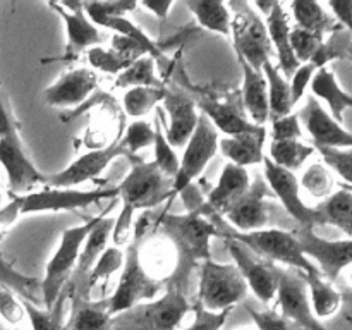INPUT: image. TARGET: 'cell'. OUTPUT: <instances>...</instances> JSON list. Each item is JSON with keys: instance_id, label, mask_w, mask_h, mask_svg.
<instances>
[{"instance_id": "obj_51", "label": "cell", "mask_w": 352, "mask_h": 330, "mask_svg": "<svg viewBox=\"0 0 352 330\" xmlns=\"http://www.w3.org/2000/svg\"><path fill=\"white\" fill-rule=\"evenodd\" d=\"M0 316L12 325L23 322L26 316L23 301H19L9 289H0Z\"/></svg>"}, {"instance_id": "obj_3", "label": "cell", "mask_w": 352, "mask_h": 330, "mask_svg": "<svg viewBox=\"0 0 352 330\" xmlns=\"http://www.w3.org/2000/svg\"><path fill=\"white\" fill-rule=\"evenodd\" d=\"M220 237H229L246 246L251 253L272 263H282L292 270L302 272V274H316L318 268L313 261L305 256L294 232L282 229H263L254 232H237L232 227L227 226L223 219L213 217Z\"/></svg>"}, {"instance_id": "obj_42", "label": "cell", "mask_w": 352, "mask_h": 330, "mask_svg": "<svg viewBox=\"0 0 352 330\" xmlns=\"http://www.w3.org/2000/svg\"><path fill=\"white\" fill-rule=\"evenodd\" d=\"M162 116H160V110H158V116L155 119V157H153V164L165 177L172 179L174 181L175 174L179 170V157L175 153V148L170 146V143L167 141L165 138L164 131H162Z\"/></svg>"}, {"instance_id": "obj_39", "label": "cell", "mask_w": 352, "mask_h": 330, "mask_svg": "<svg viewBox=\"0 0 352 330\" xmlns=\"http://www.w3.org/2000/svg\"><path fill=\"white\" fill-rule=\"evenodd\" d=\"M167 88H153V86H136L126 89L122 96V107L126 113L134 119L144 117L151 110L157 109L164 102Z\"/></svg>"}, {"instance_id": "obj_54", "label": "cell", "mask_w": 352, "mask_h": 330, "mask_svg": "<svg viewBox=\"0 0 352 330\" xmlns=\"http://www.w3.org/2000/svg\"><path fill=\"white\" fill-rule=\"evenodd\" d=\"M250 315L258 330H292L287 320L282 318L280 313H277L275 309L256 311V309L250 308Z\"/></svg>"}, {"instance_id": "obj_21", "label": "cell", "mask_w": 352, "mask_h": 330, "mask_svg": "<svg viewBox=\"0 0 352 330\" xmlns=\"http://www.w3.org/2000/svg\"><path fill=\"white\" fill-rule=\"evenodd\" d=\"M162 105L168 116V124L164 131L165 138L170 146L184 148L198 126L199 113L196 102L191 96L167 89Z\"/></svg>"}, {"instance_id": "obj_15", "label": "cell", "mask_w": 352, "mask_h": 330, "mask_svg": "<svg viewBox=\"0 0 352 330\" xmlns=\"http://www.w3.org/2000/svg\"><path fill=\"white\" fill-rule=\"evenodd\" d=\"M275 301L280 308V316L287 322H294L305 330H325L311 309L308 285L302 272L292 268L282 270Z\"/></svg>"}, {"instance_id": "obj_29", "label": "cell", "mask_w": 352, "mask_h": 330, "mask_svg": "<svg viewBox=\"0 0 352 330\" xmlns=\"http://www.w3.org/2000/svg\"><path fill=\"white\" fill-rule=\"evenodd\" d=\"M311 91L316 100H323L329 105L330 116L342 124L344 112L352 109V95L344 91L337 82L336 74L329 67H322L315 72L311 79Z\"/></svg>"}, {"instance_id": "obj_5", "label": "cell", "mask_w": 352, "mask_h": 330, "mask_svg": "<svg viewBox=\"0 0 352 330\" xmlns=\"http://www.w3.org/2000/svg\"><path fill=\"white\" fill-rule=\"evenodd\" d=\"M102 215L103 213H100V215L86 220L79 226L69 227L60 234L57 250H55L54 256L48 260L47 268H45V277L40 282L41 302H43L45 309L54 308L55 302L64 296L65 285H67L69 278L74 275L82 244H85L89 230L95 227V223L98 222Z\"/></svg>"}, {"instance_id": "obj_40", "label": "cell", "mask_w": 352, "mask_h": 330, "mask_svg": "<svg viewBox=\"0 0 352 330\" xmlns=\"http://www.w3.org/2000/svg\"><path fill=\"white\" fill-rule=\"evenodd\" d=\"M0 284L6 285V289H9V291L17 292L21 298L31 301L33 305H38V299L41 301L40 280L17 272L16 268L6 263L2 258H0Z\"/></svg>"}, {"instance_id": "obj_46", "label": "cell", "mask_w": 352, "mask_h": 330, "mask_svg": "<svg viewBox=\"0 0 352 330\" xmlns=\"http://www.w3.org/2000/svg\"><path fill=\"white\" fill-rule=\"evenodd\" d=\"M86 58H88L89 65L96 71L107 72V74L119 76L120 72L126 71L133 60H129L127 57H124L122 54H119L117 50L110 48H103L102 45L100 47H93L86 52Z\"/></svg>"}, {"instance_id": "obj_41", "label": "cell", "mask_w": 352, "mask_h": 330, "mask_svg": "<svg viewBox=\"0 0 352 330\" xmlns=\"http://www.w3.org/2000/svg\"><path fill=\"white\" fill-rule=\"evenodd\" d=\"M23 306L33 330H65L64 296L55 302L52 309L40 308L26 299H23Z\"/></svg>"}, {"instance_id": "obj_52", "label": "cell", "mask_w": 352, "mask_h": 330, "mask_svg": "<svg viewBox=\"0 0 352 330\" xmlns=\"http://www.w3.org/2000/svg\"><path fill=\"white\" fill-rule=\"evenodd\" d=\"M229 311H220L212 313L206 311L199 305L195 306V320L191 325L184 330H222L223 323H226Z\"/></svg>"}, {"instance_id": "obj_50", "label": "cell", "mask_w": 352, "mask_h": 330, "mask_svg": "<svg viewBox=\"0 0 352 330\" xmlns=\"http://www.w3.org/2000/svg\"><path fill=\"white\" fill-rule=\"evenodd\" d=\"M302 129L299 113L292 112L289 116L280 117V119L272 120V141H284V140H301Z\"/></svg>"}, {"instance_id": "obj_9", "label": "cell", "mask_w": 352, "mask_h": 330, "mask_svg": "<svg viewBox=\"0 0 352 330\" xmlns=\"http://www.w3.org/2000/svg\"><path fill=\"white\" fill-rule=\"evenodd\" d=\"M117 196H119L117 188L89 189V191L48 188L26 192V195H10V199L21 217L31 215V213L71 212V210L86 208L89 205H95L103 199L117 198Z\"/></svg>"}, {"instance_id": "obj_20", "label": "cell", "mask_w": 352, "mask_h": 330, "mask_svg": "<svg viewBox=\"0 0 352 330\" xmlns=\"http://www.w3.org/2000/svg\"><path fill=\"white\" fill-rule=\"evenodd\" d=\"M250 186L251 177L246 168L234 164H226L217 186L208 192L205 201H201V206L195 212H199L208 219H213V217L222 219L227 210L250 189Z\"/></svg>"}, {"instance_id": "obj_31", "label": "cell", "mask_w": 352, "mask_h": 330, "mask_svg": "<svg viewBox=\"0 0 352 330\" xmlns=\"http://www.w3.org/2000/svg\"><path fill=\"white\" fill-rule=\"evenodd\" d=\"M112 318L107 301L93 302L88 298H76L65 330H110Z\"/></svg>"}, {"instance_id": "obj_30", "label": "cell", "mask_w": 352, "mask_h": 330, "mask_svg": "<svg viewBox=\"0 0 352 330\" xmlns=\"http://www.w3.org/2000/svg\"><path fill=\"white\" fill-rule=\"evenodd\" d=\"M306 285H308L309 302L316 318H330L339 311L342 305V296L327 280L320 272L316 274H302Z\"/></svg>"}, {"instance_id": "obj_37", "label": "cell", "mask_w": 352, "mask_h": 330, "mask_svg": "<svg viewBox=\"0 0 352 330\" xmlns=\"http://www.w3.org/2000/svg\"><path fill=\"white\" fill-rule=\"evenodd\" d=\"M315 151V146L302 143L301 140L272 141L268 146V158L278 167L296 172Z\"/></svg>"}, {"instance_id": "obj_25", "label": "cell", "mask_w": 352, "mask_h": 330, "mask_svg": "<svg viewBox=\"0 0 352 330\" xmlns=\"http://www.w3.org/2000/svg\"><path fill=\"white\" fill-rule=\"evenodd\" d=\"M243 69V109L246 110L250 122L254 126H267L270 120V109H268V85L263 71H256L250 64L239 58Z\"/></svg>"}, {"instance_id": "obj_13", "label": "cell", "mask_w": 352, "mask_h": 330, "mask_svg": "<svg viewBox=\"0 0 352 330\" xmlns=\"http://www.w3.org/2000/svg\"><path fill=\"white\" fill-rule=\"evenodd\" d=\"M294 234L305 256L315 261V267L329 282H336L340 272L352 265V239H323L309 227H299Z\"/></svg>"}, {"instance_id": "obj_22", "label": "cell", "mask_w": 352, "mask_h": 330, "mask_svg": "<svg viewBox=\"0 0 352 330\" xmlns=\"http://www.w3.org/2000/svg\"><path fill=\"white\" fill-rule=\"evenodd\" d=\"M96 86H98V78L95 71L88 67H79L62 74L54 85L45 89L43 96L47 105L69 109L88 100Z\"/></svg>"}, {"instance_id": "obj_28", "label": "cell", "mask_w": 352, "mask_h": 330, "mask_svg": "<svg viewBox=\"0 0 352 330\" xmlns=\"http://www.w3.org/2000/svg\"><path fill=\"white\" fill-rule=\"evenodd\" d=\"M113 227H116V219L107 217V212H103V215L100 217V220L95 223V227L89 230L88 237H86L85 244H82L81 248V254H79L78 265H76L74 270V278H79V284L88 277V274L91 272V268L95 267L98 258L102 256L103 251L109 248L107 243H109V239L112 237Z\"/></svg>"}, {"instance_id": "obj_48", "label": "cell", "mask_w": 352, "mask_h": 330, "mask_svg": "<svg viewBox=\"0 0 352 330\" xmlns=\"http://www.w3.org/2000/svg\"><path fill=\"white\" fill-rule=\"evenodd\" d=\"M138 7L136 2H86L82 3V10L93 24L109 17H127Z\"/></svg>"}, {"instance_id": "obj_32", "label": "cell", "mask_w": 352, "mask_h": 330, "mask_svg": "<svg viewBox=\"0 0 352 330\" xmlns=\"http://www.w3.org/2000/svg\"><path fill=\"white\" fill-rule=\"evenodd\" d=\"M188 9L196 17L198 24L212 33H219L222 36H230V23L232 14L229 6L220 0H188Z\"/></svg>"}, {"instance_id": "obj_34", "label": "cell", "mask_w": 352, "mask_h": 330, "mask_svg": "<svg viewBox=\"0 0 352 330\" xmlns=\"http://www.w3.org/2000/svg\"><path fill=\"white\" fill-rule=\"evenodd\" d=\"M291 10L296 23H298V28L322 34V36H327V34L342 28L330 14H327L322 3L318 2L296 0V2L291 3Z\"/></svg>"}, {"instance_id": "obj_57", "label": "cell", "mask_w": 352, "mask_h": 330, "mask_svg": "<svg viewBox=\"0 0 352 330\" xmlns=\"http://www.w3.org/2000/svg\"><path fill=\"white\" fill-rule=\"evenodd\" d=\"M0 89H2V86H0ZM12 133H17V124L14 122L12 116L3 103L2 93H0V138H6Z\"/></svg>"}, {"instance_id": "obj_11", "label": "cell", "mask_w": 352, "mask_h": 330, "mask_svg": "<svg viewBox=\"0 0 352 330\" xmlns=\"http://www.w3.org/2000/svg\"><path fill=\"white\" fill-rule=\"evenodd\" d=\"M223 241H226L227 250H229L230 256H232L234 265H236L237 270L241 272V275L246 280L248 289H251L263 305L274 301L275 296H277L282 268H278L272 261L256 256V254L251 253L246 246H243L237 241L229 239V237H223Z\"/></svg>"}, {"instance_id": "obj_36", "label": "cell", "mask_w": 352, "mask_h": 330, "mask_svg": "<svg viewBox=\"0 0 352 330\" xmlns=\"http://www.w3.org/2000/svg\"><path fill=\"white\" fill-rule=\"evenodd\" d=\"M124 260H126V254H124V251L120 250V248H107V250L103 251L102 256L98 258V261L95 263V267L91 268L88 277L79 284V289H76V298H88L89 291H91L98 282L109 280L113 274L122 270Z\"/></svg>"}, {"instance_id": "obj_14", "label": "cell", "mask_w": 352, "mask_h": 330, "mask_svg": "<svg viewBox=\"0 0 352 330\" xmlns=\"http://www.w3.org/2000/svg\"><path fill=\"white\" fill-rule=\"evenodd\" d=\"M119 157H129V153L122 146V143L119 140V134H117L116 141L110 143L109 146L96 148V150L88 151V153L76 158L71 165H67L62 170L47 175V184L50 188L74 189L76 186L82 184V182L89 181V179L98 177Z\"/></svg>"}, {"instance_id": "obj_49", "label": "cell", "mask_w": 352, "mask_h": 330, "mask_svg": "<svg viewBox=\"0 0 352 330\" xmlns=\"http://www.w3.org/2000/svg\"><path fill=\"white\" fill-rule=\"evenodd\" d=\"M323 162L327 167L332 168L340 179L352 186V148L349 150H330V148H320Z\"/></svg>"}, {"instance_id": "obj_59", "label": "cell", "mask_w": 352, "mask_h": 330, "mask_svg": "<svg viewBox=\"0 0 352 330\" xmlns=\"http://www.w3.org/2000/svg\"><path fill=\"white\" fill-rule=\"evenodd\" d=\"M0 206H2V191H0Z\"/></svg>"}, {"instance_id": "obj_2", "label": "cell", "mask_w": 352, "mask_h": 330, "mask_svg": "<svg viewBox=\"0 0 352 330\" xmlns=\"http://www.w3.org/2000/svg\"><path fill=\"white\" fill-rule=\"evenodd\" d=\"M172 182H174L172 179L165 177L155 167L153 162H138L133 165L122 182L116 186L122 210L116 219V227H113V246H122L129 239L134 213L138 210L153 208V206L162 205V201H170Z\"/></svg>"}, {"instance_id": "obj_24", "label": "cell", "mask_w": 352, "mask_h": 330, "mask_svg": "<svg viewBox=\"0 0 352 330\" xmlns=\"http://www.w3.org/2000/svg\"><path fill=\"white\" fill-rule=\"evenodd\" d=\"M265 26H267L270 43L274 45L275 52H277L278 69H280L282 76L289 81L301 64L294 57V52L291 48V38L289 36H291L292 28L289 26L287 14H285L284 6L280 2H274V7H272L267 21H265Z\"/></svg>"}, {"instance_id": "obj_35", "label": "cell", "mask_w": 352, "mask_h": 330, "mask_svg": "<svg viewBox=\"0 0 352 330\" xmlns=\"http://www.w3.org/2000/svg\"><path fill=\"white\" fill-rule=\"evenodd\" d=\"M316 210L322 215L323 226H333L352 239V192L347 189L332 192Z\"/></svg>"}, {"instance_id": "obj_53", "label": "cell", "mask_w": 352, "mask_h": 330, "mask_svg": "<svg viewBox=\"0 0 352 330\" xmlns=\"http://www.w3.org/2000/svg\"><path fill=\"white\" fill-rule=\"evenodd\" d=\"M316 71H318V69L308 62V64L299 65L298 71H296L294 74H292V78L289 79V86H291V96H292V103H294V107L298 105L299 100L305 96L306 89H308V86L311 85V79Z\"/></svg>"}, {"instance_id": "obj_8", "label": "cell", "mask_w": 352, "mask_h": 330, "mask_svg": "<svg viewBox=\"0 0 352 330\" xmlns=\"http://www.w3.org/2000/svg\"><path fill=\"white\" fill-rule=\"evenodd\" d=\"M227 6L232 14L230 36L237 58H243L251 67L261 71L272 55V43L265 21L258 16L251 3L230 2Z\"/></svg>"}, {"instance_id": "obj_17", "label": "cell", "mask_w": 352, "mask_h": 330, "mask_svg": "<svg viewBox=\"0 0 352 330\" xmlns=\"http://www.w3.org/2000/svg\"><path fill=\"white\" fill-rule=\"evenodd\" d=\"M268 191L270 189L265 179H256L251 182L250 189L222 217L223 222L237 232L268 229L270 222V208L267 205Z\"/></svg>"}, {"instance_id": "obj_19", "label": "cell", "mask_w": 352, "mask_h": 330, "mask_svg": "<svg viewBox=\"0 0 352 330\" xmlns=\"http://www.w3.org/2000/svg\"><path fill=\"white\" fill-rule=\"evenodd\" d=\"M57 10L67 31V45L62 60H76L79 54L103 43V34L88 19L82 10V3H50Z\"/></svg>"}, {"instance_id": "obj_27", "label": "cell", "mask_w": 352, "mask_h": 330, "mask_svg": "<svg viewBox=\"0 0 352 330\" xmlns=\"http://www.w3.org/2000/svg\"><path fill=\"white\" fill-rule=\"evenodd\" d=\"M140 261L151 277L167 285L170 284L175 270H177V254H175L174 246L162 234L160 237H153L146 243H143L141 239Z\"/></svg>"}, {"instance_id": "obj_43", "label": "cell", "mask_w": 352, "mask_h": 330, "mask_svg": "<svg viewBox=\"0 0 352 330\" xmlns=\"http://www.w3.org/2000/svg\"><path fill=\"white\" fill-rule=\"evenodd\" d=\"M352 45V33L347 30L340 28V30L333 31L329 36L323 40L322 47L316 52V55L313 57V60L309 64L315 65L316 69L327 67V64L336 58H344L349 54V48Z\"/></svg>"}, {"instance_id": "obj_60", "label": "cell", "mask_w": 352, "mask_h": 330, "mask_svg": "<svg viewBox=\"0 0 352 330\" xmlns=\"http://www.w3.org/2000/svg\"><path fill=\"white\" fill-rule=\"evenodd\" d=\"M14 330H23V329H14Z\"/></svg>"}, {"instance_id": "obj_45", "label": "cell", "mask_w": 352, "mask_h": 330, "mask_svg": "<svg viewBox=\"0 0 352 330\" xmlns=\"http://www.w3.org/2000/svg\"><path fill=\"white\" fill-rule=\"evenodd\" d=\"M119 140L131 158H136L140 150L153 146L155 143V126L146 120H134L126 127L124 133H119Z\"/></svg>"}, {"instance_id": "obj_1", "label": "cell", "mask_w": 352, "mask_h": 330, "mask_svg": "<svg viewBox=\"0 0 352 330\" xmlns=\"http://www.w3.org/2000/svg\"><path fill=\"white\" fill-rule=\"evenodd\" d=\"M155 223L177 254V270L168 285L182 289L189 274L210 260V241L219 236V229L212 219L199 212H186L182 215L164 213Z\"/></svg>"}, {"instance_id": "obj_4", "label": "cell", "mask_w": 352, "mask_h": 330, "mask_svg": "<svg viewBox=\"0 0 352 330\" xmlns=\"http://www.w3.org/2000/svg\"><path fill=\"white\" fill-rule=\"evenodd\" d=\"M191 309L195 306L188 301L184 289L168 285L162 298L113 316L110 330H175Z\"/></svg>"}, {"instance_id": "obj_55", "label": "cell", "mask_w": 352, "mask_h": 330, "mask_svg": "<svg viewBox=\"0 0 352 330\" xmlns=\"http://www.w3.org/2000/svg\"><path fill=\"white\" fill-rule=\"evenodd\" d=\"M329 7L333 12V19L352 33V2H329Z\"/></svg>"}, {"instance_id": "obj_6", "label": "cell", "mask_w": 352, "mask_h": 330, "mask_svg": "<svg viewBox=\"0 0 352 330\" xmlns=\"http://www.w3.org/2000/svg\"><path fill=\"white\" fill-rule=\"evenodd\" d=\"M141 239H143V237L134 236L133 243H131L129 248L124 251L126 260H124L119 284H117L116 291H113V294L110 296V299L107 301L109 313L112 316L120 315V313L127 311V309L134 308V306L141 305V302L153 301V299H157V296L160 294L162 289L167 285L164 284V282L151 277V275L144 270L143 265H141Z\"/></svg>"}, {"instance_id": "obj_7", "label": "cell", "mask_w": 352, "mask_h": 330, "mask_svg": "<svg viewBox=\"0 0 352 330\" xmlns=\"http://www.w3.org/2000/svg\"><path fill=\"white\" fill-rule=\"evenodd\" d=\"M248 294V284L234 263L212 258L199 265L198 305L206 311H230Z\"/></svg>"}, {"instance_id": "obj_58", "label": "cell", "mask_w": 352, "mask_h": 330, "mask_svg": "<svg viewBox=\"0 0 352 330\" xmlns=\"http://www.w3.org/2000/svg\"><path fill=\"white\" fill-rule=\"evenodd\" d=\"M347 57H349L351 60H352V45H351V48H349V54H347Z\"/></svg>"}, {"instance_id": "obj_10", "label": "cell", "mask_w": 352, "mask_h": 330, "mask_svg": "<svg viewBox=\"0 0 352 330\" xmlns=\"http://www.w3.org/2000/svg\"><path fill=\"white\" fill-rule=\"evenodd\" d=\"M219 131L212 126V122L203 113H199L198 126L186 143L182 157L179 158L181 162H179V170L175 174L174 182H172L170 201L175 196L182 195L192 184V181L203 174L206 165L212 162V158L219 151Z\"/></svg>"}, {"instance_id": "obj_56", "label": "cell", "mask_w": 352, "mask_h": 330, "mask_svg": "<svg viewBox=\"0 0 352 330\" xmlns=\"http://www.w3.org/2000/svg\"><path fill=\"white\" fill-rule=\"evenodd\" d=\"M141 6L144 7L146 10H150L155 17H158L160 21H165L170 14V9L174 7V2L172 0H144Z\"/></svg>"}, {"instance_id": "obj_12", "label": "cell", "mask_w": 352, "mask_h": 330, "mask_svg": "<svg viewBox=\"0 0 352 330\" xmlns=\"http://www.w3.org/2000/svg\"><path fill=\"white\" fill-rule=\"evenodd\" d=\"M263 174L268 189L274 191V195L282 203L285 212L299 223V227L315 229L316 226H323L322 215H320L318 210L311 208V206H308L302 201L301 192H299L301 186H299V181L294 172L278 167L270 158L265 157Z\"/></svg>"}, {"instance_id": "obj_16", "label": "cell", "mask_w": 352, "mask_h": 330, "mask_svg": "<svg viewBox=\"0 0 352 330\" xmlns=\"http://www.w3.org/2000/svg\"><path fill=\"white\" fill-rule=\"evenodd\" d=\"M0 165L7 174L10 195H26L36 186L47 184V175L38 170L24 151L19 133L0 138Z\"/></svg>"}, {"instance_id": "obj_18", "label": "cell", "mask_w": 352, "mask_h": 330, "mask_svg": "<svg viewBox=\"0 0 352 330\" xmlns=\"http://www.w3.org/2000/svg\"><path fill=\"white\" fill-rule=\"evenodd\" d=\"M315 150L330 148V150H349L352 148V133L344 129L342 124L337 122L315 96H309L308 103L299 113Z\"/></svg>"}, {"instance_id": "obj_44", "label": "cell", "mask_w": 352, "mask_h": 330, "mask_svg": "<svg viewBox=\"0 0 352 330\" xmlns=\"http://www.w3.org/2000/svg\"><path fill=\"white\" fill-rule=\"evenodd\" d=\"M299 186H301L306 192H309L313 198L327 199L333 192L336 181H333V175L330 174L327 165L315 162V164H311L305 172H302Z\"/></svg>"}, {"instance_id": "obj_47", "label": "cell", "mask_w": 352, "mask_h": 330, "mask_svg": "<svg viewBox=\"0 0 352 330\" xmlns=\"http://www.w3.org/2000/svg\"><path fill=\"white\" fill-rule=\"evenodd\" d=\"M291 48L294 52V57L298 58L299 64H308L313 60L316 52L322 47L325 36L322 34L311 33V31L301 30V28H294L291 30Z\"/></svg>"}, {"instance_id": "obj_33", "label": "cell", "mask_w": 352, "mask_h": 330, "mask_svg": "<svg viewBox=\"0 0 352 330\" xmlns=\"http://www.w3.org/2000/svg\"><path fill=\"white\" fill-rule=\"evenodd\" d=\"M263 74L268 85V109H270V120L280 119V117L289 116L294 110L291 96V86L287 79L282 76L278 65L268 60L263 65Z\"/></svg>"}, {"instance_id": "obj_26", "label": "cell", "mask_w": 352, "mask_h": 330, "mask_svg": "<svg viewBox=\"0 0 352 330\" xmlns=\"http://www.w3.org/2000/svg\"><path fill=\"white\" fill-rule=\"evenodd\" d=\"M195 102L198 110H201V113L212 122V126L217 131H222L226 136L243 134L258 127L244 116L243 107L234 105L230 102H220V100L210 98V96H199Z\"/></svg>"}, {"instance_id": "obj_23", "label": "cell", "mask_w": 352, "mask_h": 330, "mask_svg": "<svg viewBox=\"0 0 352 330\" xmlns=\"http://www.w3.org/2000/svg\"><path fill=\"white\" fill-rule=\"evenodd\" d=\"M265 141H267V126H258L248 133L220 138L219 151H222L229 164L246 168L250 165L263 164Z\"/></svg>"}, {"instance_id": "obj_38", "label": "cell", "mask_w": 352, "mask_h": 330, "mask_svg": "<svg viewBox=\"0 0 352 330\" xmlns=\"http://www.w3.org/2000/svg\"><path fill=\"white\" fill-rule=\"evenodd\" d=\"M116 88H136V86H153V88H165L162 79L157 76V60L150 55L134 60L126 71L120 72L116 78Z\"/></svg>"}]
</instances>
